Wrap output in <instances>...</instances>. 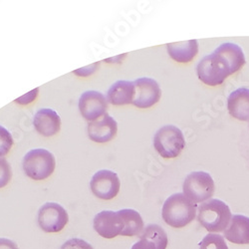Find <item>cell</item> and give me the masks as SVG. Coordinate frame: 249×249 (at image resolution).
Returning <instances> with one entry per match:
<instances>
[{"instance_id":"cell-2","label":"cell","mask_w":249,"mask_h":249,"mask_svg":"<svg viewBox=\"0 0 249 249\" xmlns=\"http://www.w3.org/2000/svg\"><path fill=\"white\" fill-rule=\"evenodd\" d=\"M196 203L190 200L183 194H175L162 205V219L172 227L181 228L196 218Z\"/></svg>"},{"instance_id":"cell-12","label":"cell","mask_w":249,"mask_h":249,"mask_svg":"<svg viewBox=\"0 0 249 249\" xmlns=\"http://www.w3.org/2000/svg\"><path fill=\"white\" fill-rule=\"evenodd\" d=\"M87 132L88 137L93 142L99 143L108 142L117 136L118 124L114 118L106 114L94 122H90Z\"/></svg>"},{"instance_id":"cell-14","label":"cell","mask_w":249,"mask_h":249,"mask_svg":"<svg viewBox=\"0 0 249 249\" xmlns=\"http://www.w3.org/2000/svg\"><path fill=\"white\" fill-rule=\"evenodd\" d=\"M33 126L41 136L49 138L59 133L61 118L56 111L50 108L40 109L34 115Z\"/></svg>"},{"instance_id":"cell-9","label":"cell","mask_w":249,"mask_h":249,"mask_svg":"<svg viewBox=\"0 0 249 249\" xmlns=\"http://www.w3.org/2000/svg\"><path fill=\"white\" fill-rule=\"evenodd\" d=\"M78 106L83 118L89 122H94L107 114L108 100L101 92L86 91L81 95Z\"/></svg>"},{"instance_id":"cell-20","label":"cell","mask_w":249,"mask_h":249,"mask_svg":"<svg viewBox=\"0 0 249 249\" xmlns=\"http://www.w3.org/2000/svg\"><path fill=\"white\" fill-rule=\"evenodd\" d=\"M199 249H228V246L222 235L209 233L200 241Z\"/></svg>"},{"instance_id":"cell-22","label":"cell","mask_w":249,"mask_h":249,"mask_svg":"<svg viewBox=\"0 0 249 249\" xmlns=\"http://www.w3.org/2000/svg\"><path fill=\"white\" fill-rule=\"evenodd\" d=\"M12 178V169L10 163L4 159L0 158V189L5 188Z\"/></svg>"},{"instance_id":"cell-15","label":"cell","mask_w":249,"mask_h":249,"mask_svg":"<svg viewBox=\"0 0 249 249\" xmlns=\"http://www.w3.org/2000/svg\"><path fill=\"white\" fill-rule=\"evenodd\" d=\"M135 97L134 81L119 80L109 88L107 92L108 103L114 106H124L133 104Z\"/></svg>"},{"instance_id":"cell-8","label":"cell","mask_w":249,"mask_h":249,"mask_svg":"<svg viewBox=\"0 0 249 249\" xmlns=\"http://www.w3.org/2000/svg\"><path fill=\"white\" fill-rule=\"evenodd\" d=\"M90 188L93 195L98 198L110 200L118 196L121 188V181L115 172L101 170L92 177Z\"/></svg>"},{"instance_id":"cell-21","label":"cell","mask_w":249,"mask_h":249,"mask_svg":"<svg viewBox=\"0 0 249 249\" xmlns=\"http://www.w3.org/2000/svg\"><path fill=\"white\" fill-rule=\"evenodd\" d=\"M13 146L11 133L4 127L0 126V158L6 156Z\"/></svg>"},{"instance_id":"cell-16","label":"cell","mask_w":249,"mask_h":249,"mask_svg":"<svg viewBox=\"0 0 249 249\" xmlns=\"http://www.w3.org/2000/svg\"><path fill=\"white\" fill-rule=\"evenodd\" d=\"M223 237L235 244H249V217L233 215L223 231Z\"/></svg>"},{"instance_id":"cell-3","label":"cell","mask_w":249,"mask_h":249,"mask_svg":"<svg viewBox=\"0 0 249 249\" xmlns=\"http://www.w3.org/2000/svg\"><path fill=\"white\" fill-rule=\"evenodd\" d=\"M232 215L228 205L219 199H210L198 206V222L210 232H222Z\"/></svg>"},{"instance_id":"cell-18","label":"cell","mask_w":249,"mask_h":249,"mask_svg":"<svg viewBox=\"0 0 249 249\" xmlns=\"http://www.w3.org/2000/svg\"><path fill=\"white\" fill-rule=\"evenodd\" d=\"M169 55L178 63H189L198 53L197 40L193 39L167 45Z\"/></svg>"},{"instance_id":"cell-1","label":"cell","mask_w":249,"mask_h":249,"mask_svg":"<svg viewBox=\"0 0 249 249\" xmlns=\"http://www.w3.org/2000/svg\"><path fill=\"white\" fill-rule=\"evenodd\" d=\"M245 64L242 49L234 43H223L213 53L204 56L196 66L198 79L207 86H217Z\"/></svg>"},{"instance_id":"cell-5","label":"cell","mask_w":249,"mask_h":249,"mask_svg":"<svg viewBox=\"0 0 249 249\" xmlns=\"http://www.w3.org/2000/svg\"><path fill=\"white\" fill-rule=\"evenodd\" d=\"M154 147L164 159H174L185 148L182 132L176 126L168 124L158 130L154 137Z\"/></svg>"},{"instance_id":"cell-17","label":"cell","mask_w":249,"mask_h":249,"mask_svg":"<svg viewBox=\"0 0 249 249\" xmlns=\"http://www.w3.org/2000/svg\"><path fill=\"white\" fill-rule=\"evenodd\" d=\"M227 108L231 116L239 121H249V89L239 88L227 99Z\"/></svg>"},{"instance_id":"cell-23","label":"cell","mask_w":249,"mask_h":249,"mask_svg":"<svg viewBox=\"0 0 249 249\" xmlns=\"http://www.w3.org/2000/svg\"><path fill=\"white\" fill-rule=\"evenodd\" d=\"M61 249H94V248L90 243H88L85 240L80 239V238H71L61 246Z\"/></svg>"},{"instance_id":"cell-13","label":"cell","mask_w":249,"mask_h":249,"mask_svg":"<svg viewBox=\"0 0 249 249\" xmlns=\"http://www.w3.org/2000/svg\"><path fill=\"white\" fill-rule=\"evenodd\" d=\"M168 244V234L163 228L158 224H149L131 249H167Z\"/></svg>"},{"instance_id":"cell-11","label":"cell","mask_w":249,"mask_h":249,"mask_svg":"<svg viewBox=\"0 0 249 249\" xmlns=\"http://www.w3.org/2000/svg\"><path fill=\"white\" fill-rule=\"evenodd\" d=\"M93 226L100 236L108 239L123 235L124 230V219L120 212L112 211H104L97 213L94 217Z\"/></svg>"},{"instance_id":"cell-6","label":"cell","mask_w":249,"mask_h":249,"mask_svg":"<svg viewBox=\"0 0 249 249\" xmlns=\"http://www.w3.org/2000/svg\"><path fill=\"white\" fill-rule=\"evenodd\" d=\"M214 181L210 174L195 172L185 178L182 185L183 195L195 203L210 200L214 194Z\"/></svg>"},{"instance_id":"cell-10","label":"cell","mask_w":249,"mask_h":249,"mask_svg":"<svg viewBox=\"0 0 249 249\" xmlns=\"http://www.w3.org/2000/svg\"><path fill=\"white\" fill-rule=\"evenodd\" d=\"M135 83V97L133 105L140 109L153 107L160 101L161 90L158 82L152 78H139Z\"/></svg>"},{"instance_id":"cell-7","label":"cell","mask_w":249,"mask_h":249,"mask_svg":"<svg viewBox=\"0 0 249 249\" xmlns=\"http://www.w3.org/2000/svg\"><path fill=\"white\" fill-rule=\"evenodd\" d=\"M39 227L47 233H57L64 230L69 215L63 206L56 202H47L38 211Z\"/></svg>"},{"instance_id":"cell-26","label":"cell","mask_w":249,"mask_h":249,"mask_svg":"<svg viewBox=\"0 0 249 249\" xmlns=\"http://www.w3.org/2000/svg\"><path fill=\"white\" fill-rule=\"evenodd\" d=\"M0 249H19L17 244L7 238H0Z\"/></svg>"},{"instance_id":"cell-24","label":"cell","mask_w":249,"mask_h":249,"mask_svg":"<svg viewBox=\"0 0 249 249\" xmlns=\"http://www.w3.org/2000/svg\"><path fill=\"white\" fill-rule=\"evenodd\" d=\"M38 92H39V88H35L34 90L30 91L29 93H27V94H25V95H23L21 97H19L18 99H16L15 102L17 104H19V105H23V106L28 105V104H30L33 101H35V99L38 96Z\"/></svg>"},{"instance_id":"cell-4","label":"cell","mask_w":249,"mask_h":249,"mask_svg":"<svg viewBox=\"0 0 249 249\" xmlns=\"http://www.w3.org/2000/svg\"><path fill=\"white\" fill-rule=\"evenodd\" d=\"M22 167L25 175L34 180L48 178L55 171L56 160L54 155L45 149L29 151L23 158Z\"/></svg>"},{"instance_id":"cell-19","label":"cell","mask_w":249,"mask_h":249,"mask_svg":"<svg viewBox=\"0 0 249 249\" xmlns=\"http://www.w3.org/2000/svg\"><path fill=\"white\" fill-rule=\"evenodd\" d=\"M119 212L124 223V230L122 236H140L144 228L141 214L132 209H124Z\"/></svg>"},{"instance_id":"cell-25","label":"cell","mask_w":249,"mask_h":249,"mask_svg":"<svg viewBox=\"0 0 249 249\" xmlns=\"http://www.w3.org/2000/svg\"><path fill=\"white\" fill-rule=\"evenodd\" d=\"M98 67H99V63H94V64L89 65L87 67L81 68V69H78V70L74 71V74H76L80 77H88V76L94 74L96 72V70L98 69Z\"/></svg>"}]
</instances>
